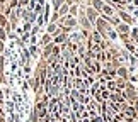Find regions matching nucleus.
Returning <instances> with one entry per match:
<instances>
[{"label":"nucleus","instance_id":"7","mask_svg":"<svg viewBox=\"0 0 138 122\" xmlns=\"http://www.w3.org/2000/svg\"><path fill=\"white\" fill-rule=\"evenodd\" d=\"M121 15H123V19H125L126 22H131V17L128 15V14H121Z\"/></svg>","mask_w":138,"mask_h":122},{"label":"nucleus","instance_id":"2","mask_svg":"<svg viewBox=\"0 0 138 122\" xmlns=\"http://www.w3.org/2000/svg\"><path fill=\"white\" fill-rule=\"evenodd\" d=\"M101 10L104 12V14H106V17H109V15H113V7H109V5H102V9H101Z\"/></svg>","mask_w":138,"mask_h":122},{"label":"nucleus","instance_id":"12","mask_svg":"<svg viewBox=\"0 0 138 122\" xmlns=\"http://www.w3.org/2000/svg\"><path fill=\"white\" fill-rule=\"evenodd\" d=\"M0 122H5L4 120V114H2V110H0Z\"/></svg>","mask_w":138,"mask_h":122},{"label":"nucleus","instance_id":"11","mask_svg":"<svg viewBox=\"0 0 138 122\" xmlns=\"http://www.w3.org/2000/svg\"><path fill=\"white\" fill-rule=\"evenodd\" d=\"M119 75H121V76H126V71H125V68H121V70H119Z\"/></svg>","mask_w":138,"mask_h":122},{"label":"nucleus","instance_id":"13","mask_svg":"<svg viewBox=\"0 0 138 122\" xmlns=\"http://www.w3.org/2000/svg\"><path fill=\"white\" fill-rule=\"evenodd\" d=\"M21 4H27V0H21Z\"/></svg>","mask_w":138,"mask_h":122},{"label":"nucleus","instance_id":"3","mask_svg":"<svg viewBox=\"0 0 138 122\" xmlns=\"http://www.w3.org/2000/svg\"><path fill=\"white\" fill-rule=\"evenodd\" d=\"M92 4H94V9H97V10L102 9V2L101 0H92Z\"/></svg>","mask_w":138,"mask_h":122},{"label":"nucleus","instance_id":"8","mask_svg":"<svg viewBox=\"0 0 138 122\" xmlns=\"http://www.w3.org/2000/svg\"><path fill=\"white\" fill-rule=\"evenodd\" d=\"M48 31L55 34V32H56V31H58V29H56V26H50V29H48Z\"/></svg>","mask_w":138,"mask_h":122},{"label":"nucleus","instance_id":"4","mask_svg":"<svg viewBox=\"0 0 138 122\" xmlns=\"http://www.w3.org/2000/svg\"><path fill=\"white\" fill-rule=\"evenodd\" d=\"M116 87H118V88H125V87H126V85H125V80H123V78H119V80H118V82H116Z\"/></svg>","mask_w":138,"mask_h":122},{"label":"nucleus","instance_id":"6","mask_svg":"<svg viewBox=\"0 0 138 122\" xmlns=\"http://www.w3.org/2000/svg\"><path fill=\"white\" fill-rule=\"evenodd\" d=\"M67 12H68V7H67V5H63L62 9H60V15H65Z\"/></svg>","mask_w":138,"mask_h":122},{"label":"nucleus","instance_id":"1","mask_svg":"<svg viewBox=\"0 0 138 122\" xmlns=\"http://www.w3.org/2000/svg\"><path fill=\"white\" fill-rule=\"evenodd\" d=\"M87 19L90 21V24H96V21H97V12L94 10V9H87Z\"/></svg>","mask_w":138,"mask_h":122},{"label":"nucleus","instance_id":"10","mask_svg":"<svg viewBox=\"0 0 138 122\" xmlns=\"http://www.w3.org/2000/svg\"><path fill=\"white\" fill-rule=\"evenodd\" d=\"M82 24H84L85 27H89V22H87V19H85V17H82Z\"/></svg>","mask_w":138,"mask_h":122},{"label":"nucleus","instance_id":"9","mask_svg":"<svg viewBox=\"0 0 138 122\" xmlns=\"http://www.w3.org/2000/svg\"><path fill=\"white\" fill-rule=\"evenodd\" d=\"M73 24H75L73 19H67V26H73Z\"/></svg>","mask_w":138,"mask_h":122},{"label":"nucleus","instance_id":"5","mask_svg":"<svg viewBox=\"0 0 138 122\" xmlns=\"http://www.w3.org/2000/svg\"><path fill=\"white\" fill-rule=\"evenodd\" d=\"M118 31H119L121 34H126V32H128V26H119V27H118Z\"/></svg>","mask_w":138,"mask_h":122}]
</instances>
